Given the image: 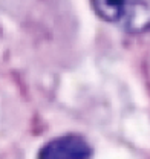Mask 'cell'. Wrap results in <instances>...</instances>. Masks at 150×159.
<instances>
[{
	"instance_id": "obj_1",
	"label": "cell",
	"mask_w": 150,
	"mask_h": 159,
	"mask_svg": "<svg viewBox=\"0 0 150 159\" xmlns=\"http://www.w3.org/2000/svg\"><path fill=\"white\" fill-rule=\"evenodd\" d=\"M95 12L130 34L150 29V0H92Z\"/></svg>"
},
{
	"instance_id": "obj_2",
	"label": "cell",
	"mask_w": 150,
	"mask_h": 159,
	"mask_svg": "<svg viewBox=\"0 0 150 159\" xmlns=\"http://www.w3.org/2000/svg\"><path fill=\"white\" fill-rule=\"evenodd\" d=\"M92 147L80 135H63L46 142L37 159H91Z\"/></svg>"
}]
</instances>
